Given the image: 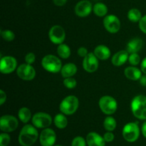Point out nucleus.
I'll list each match as a JSON object with an SVG mask.
<instances>
[{"instance_id":"obj_1","label":"nucleus","mask_w":146,"mask_h":146,"mask_svg":"<svg viewBox=\"0 0 146 146\" xmlns=\"http://www.w3.org/2000/svg\"><path fill=\"white\" fill-rule=\"evenodd\" d=\"M38 138V132L34 125L27 124L20 131L19 143L21 146H31Z\"/></svg>"},{"instance_id":"obj_2","label":"nucleus","mask_w":146,"mask_h":146,"mask_svg":"<svg viewBox=\"0 0 146 146\" xmlns=\"http://www.w3.org/2000/svg\"><path fill=\"white\" fill-rule=\"evenodd\" d=\"M131 109L135 118L146 121V96L144 95L135 96L131 103Z\"/></svg>"},{"instance_id":"obj_3","label":"nucleus","mask_w":146,"mask_h":146,"mask_svg":"<svg viewBox=\"0 0 146 146\" xmlns=\"http://www.w3.org/2000/svg\"><path fill=\"white\" fill-rule=\"evenodd\" d=\"M41 66L44 70L53 74L61 72L63 66L60 58L53 54H48L43 57L41 60Z\"/></svg>"},{"instance_id":"obj_4","label":"nucleus","mask_w":146,"mask_h":146,"mask_svg":"<svg viewBox=\"0 0 146 146\" xmlns=\"http://www.w3.org/2000/svg\"><path fill=\"white\" fill-rule=\"evenodd\" d=\"M79 106V101L76 96L70 95L65 97L59 105V109L66 115H71L76 112Z\"/></svg>"},{"instance_id":"obj_5","label":"nucleus","mask_w":146,"mask_h":146,"mask_svg":"<svg viewBox=\"0 0 146 146\" xmlns=\"http://www.w3.org/2000/svg\"><path fill=\"white\" fill-rule=\"evenodd\" d=\"M98 106L104 113L111 115L115 113L118 108V103L113 97L111 96H104L98 101Z\"/></svg>"},{"instance_id":"obj_6","label":"nucleus","mask_w":146,"mask_h":146,"mask_svg":"<svg viewBox=\"0 0 146 146\" xmlns=\"http://www.w3.org/2000/svg\"><path fill=\"white\" fill-rule=\"evenodd\" d=\"M122 135L124 140L128 143H134L140 136V128L138 123L130 122L125 124L122 131Z\"/></svg>"},{"instance_id":"obj_7","label":"nucleus","mask_w":146,"mask_h":146,"mask_svg":"<svg viewBox=\"0 0 146 146\" xmlns=\"http://www.w3.org/2000/svg\"><path fill=\"white\" fill-rule=\"evenodd\" d=\"M52 118L47 113L38 112L36 113L31 118L32 124L36 128H48L52 123Z\"/></svg>"},{"instance_id":"obj_8","label":"nucleus","mask_w":146,"mask_h":146,"mask_svg":"<svg viewBox=\"0 0 146 146\" xmlns=\"http://www.w3.org/2000/svg\"><path fill=\"white\" fill-rule=\"evenodd\" d=\"M19 125V121L15 116L4 115L0 118V129L4 133H11L15 131Z\"/></svg>"},{"instance_id":"obj_9","label":"nucleus","mask_w":146,"mask_h":146,"mask_svg":"<svg viewBox=\"0 0 146 146\" xmlns=\"http://www.w3.org/2000/svg\"><path fill=\"white\" fill-rule=\"evenodd\" d=\"M49 40L54 44H63L66 38V31L60 25H54L48 31Z\"/></svg>"},{"instance_id":"obj_10","label":"nucleus","mask_w":146,"mask_h":146,"mask_svg":"<svg viewBox=\"0 0 146 146\" xmlns=\"http://www.w3.org/2000/svg\"><path fill=\"white\" fill-rule=\"evenodd\" d=\"M17 68V61L14 56H5L0 61V71L3 74H9Z\"/></svg>"},{"instance_id":"obj_11","label":"nucleus","mask_w":146,"mask_h":146,"mask_svg":"<svg viewBox=\"0 0 146 146\" xmlns=\"http://www.w3.org/2000/svg\"><path fill=\"white\" fill-rule=\"evenodd\" d=\"M17 74L19 78L24 81H31L36 76V70L32 65L23 64L19 66L17 68Z\"/></svg>"},{"instance_id":"obj_12","label":"nucleus","mask_w":146,"mask_h":146,"mask_svg":"<svg viewBox=\"0 0 146 146\" xmlns=\"http://www.w3.org/2000/svg\"><path fill=\"white\" fill-rule=\"evenodd\" d=\"M103 23L106 31L111 34L118 32L121 29V21L118 17L114 14H108L106 16Z\"/></svg>"},{"instance_id":"obj_13","label":"nucleus","mask_w":146,"mask_h":146,"mask_svg":"<svg viewBox=\"0 0 146 146\" xmlns=\"http://www.w3.org/2000/svg\"><path fill=\"white\" fill-rule=\"evenodd\" d=\"M56 141V134L51 128H44L40 133L39 142L41 146H54Z\"/></svg>"},{"instance_id":"obj_14","label":"nucleus","mask_w":146,"mask_h":146,"mask_svg":"<svg viewBox=\"0 0 146 146\" xmlns=\"http://www.w3.org/2000/svg\"><path fill=\"white\" fill-rule=\"evenodd\" d=\"M93 7L89 0H81L75 6L74 11L78 17L84 18L89 15L93 11Z\"/></svg>"},{"instance_id":"obj_15","label":"nucleus","mask_w":146,"mask_h":146,"mask_svg":"<svg viewBox=\"0 0 146 146\" xmlns=\"http://www.w3.org/2000/svg\"><path fill=\"white\" fill-rule=\"evenodd\" d=\"M98 65V58L94 53H88L83 60V68L88 73H94L97 71Z\"/></svg>"},{"instance_id":"obj_16","label":"nucleus","mask_w":146,"mask_h":146,"mask_svg":"<svg viewBox=\"0 0 146 146\" xmlns=\"http://www.w3.org/2000/svg\"><path fill=\"white\" fill-rule=\"evenodd\" d=\"M86 140L88 146H105L106 143L104 137L96 132H90L88 133Z\"/></svg>"},{"instance_id":"obj_17","label":"nucleus","mask_w":146,"mask_h":146,"mask_svg":"<svg viewBox=\"0 0 146 146\" xmlns=\"http://www.w3.org/2000/svg\"><path fill=\"white\" fill-rule=\"evenodd\" d=\"M129 53L126 50L118 51L111 58V63L115 66H121L128 60Z\"/></svg>"},{"instance_id":"obj_18","label":"nucleus","mask_w":146,"mask_h":146,"mask_svg":"<svg viewBox=\"0 0 146 146\" xmlns=\"http://www.w3.org/2000/svg\"><path fill=\"white\" fill-rule=\"evenodd\" d=\"M94 54H95L96 56L98 58L99 60H105L108 59L110 56H111V52L110 48L108 46L105 45H98L94 48Z\"/></svg>"},{"instance_id":"obj_19","label":"nucleus","mask_w":146,"mask_h":146,"mask_svg":"<svg viewBox=\"0 0 146 146\" xmlns=\"http://www.w3.org/2000/svg\"><path fill=\"white\" fill-rule=\"evenodd\" d=\"M142 73L141 69H139L134 66L127 67L124 70V75L128 79L131 81H139L142 76Z\"/></svg>"},{"instance_id":"obj_20","label":"nucleus","mask_w":146,"mask_h":146,"mask_svg":"<svg viewBox=\"0 0 146 146\" xmlns=\"http://www.w3.org/2000/svg\"><path fill=\"white\" fill-rule=\"evenodd\" d=\"M143 46V41L140 38H134L128 41L126 46V51L130 54L138 53Z\"/></svg>"},{"instance_id":"obj_21","label":"nucleus","mask_w":146,"mask_h":146,"mask_svg":"<svg viewBox=\"0 0 146 146\" xmlns=\"http://www.w3.org/2000/svg\"><path fill=\"white\" fill-rule=\"evenodd\" d=\"M78 68L76 64L73 63H68L62 66L61 70V74L64 78L73 77L77 73Z\"/></svg>"},{"instance_id":"obj_22","label":"nucleus","mask_w":146,"mask_h":146,"mask_svg":"<svg viewBox=\"0 0 146 146\" xmlns=\"http://www.w3.org/2000/svg\"><path fill=\"white\" fill-rule=\"evenodd\" d=\"M108 7L103 2H97L93 7V11L98 17H105L108 14Z\"/></svg>"},{"instance_id":"obj_23","label":"nucleus","mask_w":146,"mask_h":146,"mask_svg":"<svg viewBox=\"0 0 146 146\" xmlns=\"http://www.w3.org/2000/svg\"><path fill=\"white\" fill-rule=\"evenodd\" d=\"M54 123L55 126L58 129H64L68 125V119L64 113H58L54 118Z\"/></svg>"},{"instance_id":"obj_24","label":"nucleus","mask_w":146,"mask_h":146,"mask_svg":"<svg viewBox=\"0 0 146 146\" xmlns=\"http://www.w3.org/2000/svg\"><path fill=\"white\" fill-rule=\"evenodd\" d=\"M19 119L24 123H27L30 121L31 117V112L30 109L27 107H22L18 111Z\"/></svg>"},{"instance_id":"obj_25","label":"nucleus","mask_w":146,"mask_h":146,"mask_svg":"<svg viewBox=\"0 0 146 146\" xmlns=\"http://www.w3.org/2000/svg\"><path fill=\"white\" fill-rule=\"evenodd\" d=\"M57 54L61 58L66 59L69 58L71 56V48L68 45L63 43V44H59L57 47Z\"/></svg>"},{"instance_id":"obj_26","label":"nucleus","mask_w":146,"mask_h":146,"mask_svg":"<svg viewBox=\"0 0 146 146\" xmlns=\"http://www.w3.org/2000/svg\"><path fill=\"white\" fill-rule=\"evenodd\" d=\"M128 20L131 22L137 23L139 22L140 20L143 17L142 14H141V11L138 9L136 8H133L128 11V14H127Z\"/></svg>"},{"instance_id":"obj_27","label":"nucleus","mask_w":146,"mask_h":146,"mask_svg":"<svg viewBox=\"0 0 146 146\" xmlns=\"http://www.w3.org/2000/svg\"><path fill=\"white\" fill-rule=\"evenodd\" d=\"M117 122L115 118L112 116H107L104 119V127L107 131H113L116 128Z\"/></svg>"},{"instance_id":"obj_28","label":"nucleus","mask_w":146,"mask_h":146,"mask_svg":"<svg viewBox=\"0 0 146 146\" xmlns=\"http://www.w3.org/2000/svg\"><path fill=\"white\" fill-rule=\"evenodd\" d=\"M0 34L1 38L6 41H12L15 38V34L11 30H1Z\"/></svg>"},{"instance_id":"obj_29","label":"nucleus","mask_w":146,"mask_h":146,"mask_svg":"<svg viewBox=\"0 0 146 146\" xmlns=\"http://www.w3.org/2000/svg\"><path fill=\"white\" fill-rule=\"evenodd\" d=\"M64 85L66 88H68V89H72L74 88L77 85V81L75 78L73 77H69V78H65L64 81Z\"/></svg>"},{"instance_id":"obj_30","label":"nucleus","mask_w":146,"mask_h":146,"mask_svg":"<svg viewBox=\"0 0 146 146\" xmlns=\"http://www.w3.org/2000/svg\"><path fill=\"white\" fill-rule=\"evenodd\" d=\"M128 61H129L130 64L135 66L138 65L141 62V57L138 55V53L130 54L129 57H128Z\"/></svg>"},{"instance_id":"obj_31","label":"nucleus","mask_w":146,"mask_h":146,"mask_svg":"<svg viewBox=\"0 0 146 146\" xmlns=\"http://www.w3.org/2000/svg\"><path fill=\"white\" fill-rule=\"evenodd\" d=\"M86 140L82 136H76L72 140L71 146H86Z\"/></svg>"},{"instance_id":"obj_32","label":"nucleus","mask_w":146,"mask_h":146,"mask_svg":"<svg viewBox=\"0 0 146 146\" xmlns=\"http://www.w3.org/2000/svg\"><path fill=\"white\" fill-rule=\"evenodd\" d=\"M11 141V138L8 133H4L0 135V146H8Z\"/></svg>"},{"instance_id":"obj_33","label":"nucleus","mask_w":146,"mask_h":146,"mask_svg":"<svg viewBox=\"0 0 146 146\" xmlns=\"http://www.w3.org/2000/svg\"><path fill=\"white\" fill-rule=\"evenodd\" d=\"M36 60V56L34 53L29 52L27 53L25 56V61L27 64H31L32 65L34 62H35Z\"/></svg>"},{"instance_id":"obj_34","label":"nucleus","mask_w":146,"mask_h":146,"mask_svg":"<svg viewBox=\"0 0 146 146\" xmlns=\"http://www.w3.org/2000/svg\"><path fill=\"white\" fill-rule=\"evenodd\" d=\"M138 25H139V28L141 31L146 34V14L143 16L141 19L138 22Z\"/></svg>"},{"instance_id":"obj_35","label":"nucleus","mask_w":146,"mask_h":146,"mask_svg":"<svg viewBox=\"0 0 146 146\" xmlns=\"http://www.w3.org/2000/svg\"><path fill=\"white\" fill-rule=\"evenodd\" d=\"M103 137H104V140L106 143L112 142V141H113L114 138H115V135L111 131H107Z\"/></svg>"},{"instance_id":"obj_36","label":"nucleus","mask_w":146,"mask_h":146,"mask_svg":"<svg viewBox=\"0 0 146 146\" xmlns=\"http://www.w3.org/2000/svg\"><path fill=\"white\" fill-rule=\"evenodd\" d=\"M77 54H78V55L80 57H83V58H84V57L88 54V52L86 48L81 46L78 48V50H77Z\"/></svg>"},{"instance_id":"obj_37","label":"nucleus","mask_w":146,"mask_h":146,"mask_svg":"<svg viewBox=\"0 0 146 146\" xmlns=\"http://www.w3.org/2000/svg\"><path fill=\"white\" fill-rule=\"evenodd\" d=\"M7 100V94L3 90H0V105H3Z\"/></svg>"},{"instance_id":"obj_38","label":"nucleus","mask_w":146,"mask_h":146,"mask_svg":"<svg viewBox=\"0 0 146 146\" xmlns=\"http://www.w3.org/2000/svg\"><path fill=\"white\" fill-rule=\"evenodd\" d=\"M68 0H53V2L57 7H62L66 4Z\"/></svg>"},{"instance_id":"obj_39","label":"nucleus","mask_w":146,"mask_h":146,"mask_svg":"<svg viewBox=\"0 0 146 146\" xmlns=\"http://www.w3.org/2000/svg\"><path fill=\"white\" fill-rule=\"evenodd\" d=\"M141 69L144 74H146V57L143 59L141 63Z\"/></svg>"},{"instance_id":"obj_40","label":"nucleus","mask_w":146,"mask_h":146,"mask_svg":"<svg viewBox=\"0 0 146 146\" xmlns=\"http://www.w3.org/2000/svg\"><path fill=\"white\" fill-rule=\"evenodd\" d=\"M140 84H141V86H146V74L145 75H142V76L141 77V78L139 79Z\"/></svg>"},{"instance_id":"obj_41","label":"nucleus","mask_w":146,"mask_h":146,"mask_svg":"<svg viewBox=\"0 0 146 146\" xmlns=\"http://www.w3.org/2000/svg\"><path fill=\"white\" fill-rule=\"evenodd\" d=\"M141 131H142L143 135L146 138V121L143 124L142 128H141Z\"/></svg>"},{"instance_id":"obj_42","label":"nucleus","mask_w":146,"mask_h":146,"mask_svg":"<svg viewBox=\"0 0 146 146\" xmlns=\"http://www.w3.org/2000/svg\"><path fill=\"white\" fill-rule=\"evenodd\" d=\"M54 146H64V145H54Z\"/></svg>"}]
</instances>
